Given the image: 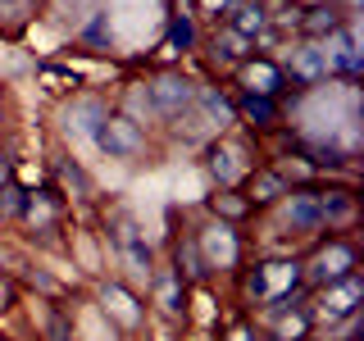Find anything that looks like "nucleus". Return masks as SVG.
Returning <instances> with one entry per match:
<instances>
[{"label":"nucleus","mask_w":364,"mask_h":341,"mask_svg":"<svg viewBox=\"0 0 364 341\" xmlns=\"http://www.w3.org/2000/svg\"><path fill=\"white\" fill-rule=\"evenodd\" d=\"M296 282H301V264H259L246 273V296L250 301H291Z\"/></svg>","instance_id":"1"},{"label":"nucleus","mask_w":364,"mask_h":341,"mask_svg":"<svg viewBox=\"0 0 364 341\" xmlns=\"http://www.w3.org/2000/svg\"><path fill=\"white\" fill-rule=\"evenodd\" d=\"M96 146L109 159H136L146 151V136H141V128H136L132 119H123V114H105V123L96 128Z\"/></svg>","instance_id":"2"},{"label":"nucleus","mask_w":364,"mask_h":341,"mask_svg":"<svg viewBox=\"0 0 364 341\" xmlns=\"http://www.w3.org/2000/svg\"><path fill=\"white\" fill-rule=\"evenodd\" d=\"M355 259H360V255H355V246H350V242H328L301 273H305L310 282H318V287H328V282L350 278V273H355Z\"/></svg>","instance_id":"3"},{"label":"nucleus","mask_w":364,"mask_h":341,"mask_svg":"<svg viewBox=\"0 0 364 341\" xmlns=\"http://www.w3.org/2000/svg\"><path fill=\"white\" fill-rule=\"evenodd\" d=\"M191 100H196V87L178 73H164V77L151 82V105L164 114V119H182V114L191 109Z\"/></svg>","instance_id":"4"},{"label":"nucleus","mask_w":364,"mask_h":341,"mask_svg":"<svg viewBox=\"0 0 364 341\" xmlns=\"http://www.w3.org/2000/svg\"><path fill=\"white\" fill-rule=\"evenodd\" d=\"M114 246H119L123 264H128L136 278H151V246H146L141 227H136L132 219H119V227H114Z\"/></svg>","instance_id":"5"},{"label":"nucleus","mask_w":364,"mask_h":341,"mask_svg":"<svg viewBox=\"0 0 364 341\" xmlns=\"http://www.w3.org/2000/svg\"><path fill=\"white\" fill-rule=\"evenodd\" d=\"M355 305H360V278L355 273L341 278V282H328L323 296H318V314L323 318H346V314H355Z\"/></svg>","instance_id":"6"},{"label":"nucleus","mask_w":364,"mask_h":341,"mask_svg":"<svg viewBox=\"0 0 364 341\" xmlns=\"http://www.w3.org/2000/svg\"><path fill=\"white\" fill-rule=\"evenodd\" d=\"M314 200H318V223L323 227H350L355 223V196L350 191H314Z\"/></svg>","instance_id":"7"},{"label":"nucleus","mask_w":364,"mask_h":341,"mask_svg":"<svg viewBox=\"0 0 364 341\" xmlns=\"http://www.w3.org/2000/svg\"><path fill=\"white\" fill-rule=\"evenodd\" d=\"M278 196H287V178H282L278 168H255L246 205H269V200H278Z\"/></svg>","instance_id":"8"},{"label":"nucleus","mask_w":364,"mask_h":341,"mask_svg":"<svg viewBox=\"0 0 364 341\" xmlns=\"http://www.w3.org/2000/svg\"><path fill=\"white\" fill-rule=\"evenodd\" d=\"M291 227H301V232H323L314 191H291Z\"/></svg>","instance_id":"9"},{"label":"nucleus","mask_w":364,"mask_h":341,"mask_svg":"<svg viewBox=\"0 0 364 341\" xmlns=\"http://www.w3.org/2000/svg\"><path fill=\"white\" fill-rule=\"evenodd\" d=\"M210 173L219 178V182H237V178L246 173L242 151H237V146H214V155H210Z\"/></svg>","instance_id":"10"},{"label":"nucleus","mask_w":364,"mask_h":341,"mask_svg":"<svg viewBox=\"0 0 364 341\" xmlns=\"http://www.w3.org/2000/svg\"><path fill=\"white\" fill-rule=\"evenodd\" d=\"M105 310L119 318L123 328H136V323H141V305H136L123 287H105Z\"/></svg>","instance_id":"11"},{"label":"nucleus","mask_w":364,"mask_h":341,"mask_svg":"<svg viewBox=\"0 0 364 341\" xmlns=\"http://www.w3.org/2000/svg\"><path fill=\"white\" fill-rule=\"evenodd\" d=\"M246 87H250V96H269V100H273V91L282 87V73H278L273 64L259 60V64H250V68H246Z\"/></svg>","instance_id":"12"},{"label":"nucleus","mask_w":364,"mask_h":341,"mask_svg":"<svg viewBox=\"0 0 364 341\" xmlns=\"http://www.w3.org/2000/svg\"><path fill=\"white\" fill-rule=\"evenodd\" d=\"M105 105H96V100H77V109H68V128H77V132H87V136H96V128L105 123Z\"/></svg>","instance_id":"13"},{"label":"nucleus","mask_w":364,"mask_h":341,"mask_svg":"<svg viewBox=\"0 0 364 341\" xmlns=\"http://www.w3.org/2000/svg\"><path fill=\"white\" fill-rule=\"evenodd\" d=\"M242 114L255 128H273V123H278V105H273L269 96H250V91L242 96Z\"/></svg>","instance_id":"14"},{"label":"nucleus","mask_w":364,"mask_h":341,"mask_svg":"<svg viewBox=\"0 0 364 341\" xmlns=\"http://www.w3.org/2000/svg\"><path fill=\"white\" fill-rule=\"evenodd\" d=\"M0 9H9V14H0V28H23L37 9V0H0Z\"/></svg>","instance_id":"15"},{"label":"nucleus","mask_w":364,"mask_h":341,"mask_svg":"<svg viewBox=\"0 0 364 341\" xmlns=\"http://www.w3.org/2000/svg\"><path fill=\"white\" fill-rule=\"evenodd\" d=\"M305 32H310V37H328V32H337V14L328 5L310 9V14H305Z\"/></svg>","instance_id":"16"},{"label":"nucleus","mask_w":364,"mask_h":341,"mask_svg":"<svg viewBox=\"0 0 364 341\" xmlns=\"http://www.w3.org/2000/svg\"><path fill=\"white\" fill-rule=\"evenodd\" d=\"M23 214H28L32 223L50 227L55 223V200H46V191H41V196H28V200H23Z\"/></svg>","instance_id":"17"},{"label":"nucleus","mask_w":364,"mask_h":341,"mask_svg":"<svg viewBox=\"0 0 364 341\" xmlns=\"http://www.w3.org/2000/svg\"><path fill=\"white\" fill-rule=\"evenodd\" d=\"M250 210L246 196H237V191H223V196H214V214H223V219H242Z\"/></svg>","instance_id":"18"},{"label":"nucleus","mask_w":364,"mask_h":341,"mask_svg":"<svg viewBox=\"0 0 364 341\" xmlns=\"http://www.w3.org/2000/svg\"><path fill=\"white\" fill-rule=\"evenodd\" d=\"M305 328H310V318H305V314H296V318H278V323H273V337H278V341H301V337H305Z\"/></svg>","instance_id":"19"},{"label":"nucleus","mask_w":364,"mask_h":341,"mask_svg":"<svg viewBox=\"0 0 364 341\" xmlns=\"http://www.w3.org/2000/svg\"><path fill=\"white\" fill-rule=\"evenodd\" d=\"M214 50H223L228 60H242V55H246V37H242V32H232V28H228L223 37H214Z\"/></svg>","instance_id":"20"},{"label":"nucleus","mask_w":364,"mask_h":341,"mask_svg":"<svg viewBox=\"0 0 364 341\" xmlns=\"http://www.w3.org/2000/svg\"><path fill=\"white\" fill-rule=\"evenodd\" d=\"M296 68H301L305 77H318V73H323V68H328V60H323V55H318V50H310V45H305V50L296 55Z\"/></svg>","instance_id":"21"},{"label":"nucleus","mask_w":364,"mask_h":341,"mask_svg":"<svg viewBox=\"0 0 364 341\" xmlns=\"http://www.w3.org/2000/svg\"><path fill=\"white\" fill-rule=\"evenodd\" d=\"M168 41L187 50V45L196 41V28H191V18H173V28H168Z\"/></svg>","instance_id":"22"},{"label":"nucleus","mask_w":364,"mask_h":341,"mask_svg":"<svg viewBox=\"0 0 364 341\" xmlns=\"http://www.w3.org/2000/svg\"><path fill=\"white\" fill-rule=\"evenodd\" d=\"M259 23H264V18H259V9L242 5V9H237V23H232V32H242V37H246V32H250V28H259Z\"/></svg>","instance_id":"23"},{"label":"nucleus","mask_w":364,"mask_h":341,"mask_svg":"<svg viewBox=\"0 0 364 341\" xmlns=\"http://www.w3.org/2000/svg\"><path fill=\"white\" fill-rule=\"evenodd\" d=\"M46 332H50V341H73V332H68V323L60 314H46Z\"/></svg>","instance_id":"24"},{"label":"nucleus","mask_w":364,"mask_h":341,"mask_svg":"<svg viewBox=\"0 0 364 341\" xmlns=\"http://www.w3.org/2000/svg\"><path fill=\"white\" fill-rule=\"evenodd\" d=\"M0 210L23 214V191H18V187H5V191H0Z\"/></svg>","instance_id":"25"},{"label":"nucleus","mask_w":364,"mask_h":341,"mask_svg":"<svg viewBox=\"0 0 364 341\" xmlns=\"http://www.w3.org/2000/svg\"><path fill=\"white\" fill-rule=\"evenodd\" d=\"M14 296H18V287H14V282L5 278V273H0V314H5L9 305H14Z\"/></svg>","instance_id":"26"},{"label":"nucleus","mask_w":364,"mask_h":341,"mask_svg":"<svg viewBox=\"0 0 364 341\" xmlns=\"http://www.w3.org/2000/svg\"><path fill=\"white\" fill-rule=\"evenodd\" d=\"M159 301H164V310H168V314H178V310H182V305H178V282H164Z\"/></svg>","instance_id":"27"},{"label":"nucleus","mask_w":364,"mask_h":341,"mask_svg":"<svg viewBox=\"0 0 364 341\" xmlns=\"http://www.w3.org/2000/svg\"><path fill=\"white\" fill-rule=\"evenodd\" d=\"M28 282H32V287H41V291H60V282H55V278H46L41 269H28Z\"/></svg>","instance_id":"28"}]
</instances>
